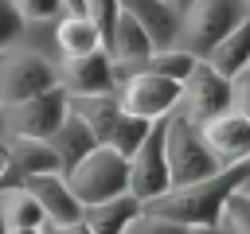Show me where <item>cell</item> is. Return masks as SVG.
<instances>
[{"mask_svg": "<svg viewBox=\"0 0 250 234\" xmlns=\"http://www.w3.org/2000/svg\"><path fill=\"white\" fill-rule=\"evenodd\" d=\"M47 234H94L86 226V218H74V222H62V226H47Z\"/></svg>", "mask_w": 250, "mask_h": 234, "instance_id": "29", "label": "cell"}, {"mask_svg": "<svg viewBox=\"0 0 250 234\" xmlns=\"http://www.w3.org/2000/svg\"><path fill=\"white\" fill-rule=\"evenodd\" d=\"M66 183H70V191L78 195L82 207L102 203V199L121 195V191L129 187V160H125L117 148H109V144H94V148L66 172Z\"/></svg>", "mask_w": 250, "mask_h": 234, "instance_id": "4", "label": "cell"}, {"mask_svg": "<svg viewBox=\"0 0 250 234\" xmlns=\"http://www.w3.org/2000/svg\"><path fill=\"white\" fill-rule=\"evenodd\" d=\"M164 152H168V176H172V187H184V183H195L211 172H219V156L207 148L203 133L195 121H188L180 109L168 113V129H164Z\"/></svg>", "mask_w": 250, "mask_h": 234, "instance_id": "2", "label": "cell"}, {"mask_svg": "<svg viewBox=\"0 0 250 234\" xmlns=\"http://www.w3.org/2000/svg\"><path fill=\"white\" fill-rule=\"evenodd\" d=\"M125 234H188V226H180V222H168V218H160V214L141 211V214L129 222V230H125Z\"/></svg>", "mask_w": 250, "mask_h": 234, "instance_id": "26", "label": "cell"}, {"mask_svg": "<svg viewBox=\"0 0 250 234\" xmlns=\"http://www.w3.org/2000/svg\"><path fill=\"white\" fill-rule=\"evenodd\" d=\"M59 86L70 94V98H90V94H117L121 78H117V62L109 58L105 47L90 51V55H78V58H66L59 66Z\"/></svg>", "mask_w": 250, "mask_h": 234, "instance_id": "10", "label": "cell"}, {"mask_svg": "<svg viewBox=\"0 0 250 234\" xmlns=\"http://www.w3.org/2000/svg\"><path fill=\"white\" fill-rule=\"evenodd\" d=\"M47 144L55 148V156H59V168H62V176H66V172H70V168H74V164H78V160H82V156H86V152H90L98 140H94L90 125H86V121H82L74 109H66L62 125H59V129L47 136Z\"/></svg>", "mask_w": 250, "mask_h": 234, "instance_id": "16", "label": "cell"}, {"mask_svg": "<svg viewBox=\"0 0 250 234\" xmlns=\"http://www.w3.org/2000/svg\"><path fill=\"white\" fill-rule=\"evenodd\" d=\"M4 234H47V226H4Z\"/></svg>", "mask_w": 250, "mask_h": 234, "instance_id": "30", "label": "cell"}, {"mask_svg": "<svg viewBox=\"0 0 250 234\" xmlns=\"http://www.w3.org/2000/svg\"><path fill=\"white\" fill-rule=\"evenodd\" d=\"M4 148H8V168L0 176V191L20 187L23 179L43 176V172H62L55 148L47 140H39V136H4Z\"/></svg>", "mask_w": 250, "mask_h": 234, "instance_id": "11", "label": "cell"}, {"mask_svg": "<svg viewBox=\"0 0 250 234\" xmlns=\"http://www.w3.org/2000/svg\"><path fill=\"white\" fill-rule=\"evenodd\" d=\"M0 222L4 226H47V214L35 203V195L20 183V187L0 191Z\"/></svg>", "mask_w": 250, "mask_h": 234, "instance_id": "20", "label": "cell"}, {"mask_svg": "<svg viewBox=\"0 0 250 234\" xmlns=\"http://www.w3.org/2000/svg\"><path fill=\"white\" fill-rule=\"evenodd\" d=\"M12 4L23 16V23H43V20H59L62 16V0H12Z\"/></svg>", "mask_w": 250, "mask_h": 234, "instance_id": "25", "label": "cell"}, {"mask_svg": "<svg viewBox=\"0 0 250 234\" xmlns=\"http://www.w3.org/2000/svg\"><path fill=\"white\" fill-rule=\"evenodd\" d=\"M0 234H4V222H0Z\"/></svg>", "mask_w": 250, "mask_h": 234, "instance_id": "36", "label": "cell"}, {"mask_svg": "<svg viewBox=\"0 0 250 234\" xmlns=\"http://www.w3.org/2000/svg\"><path fill=\"white\" fill-rule=\"evenodd\" d=\"M188 234H227V230L215 222V226H188Z\"/></svg>", "mask_w": 250, "mask_h": 234, "instance_id": "31", "label": "cell"}, {"mask_svg": "<svg viewBox=\"0 0 250 234\" xmlns=\"http://www.w3.org/2000/svg\"><path fill=\"white\" fill-rule=\"evenodd\" d=\"M4 168H8V148H4V140H0V176H4Z\"/></svg>", "mask_w": 250, "mask_h": 234, "instance_id": "32", "label": "cell"}, {"mask_svg": "<svg viewBox=\"0 0 250 234\" xmlns=\"http://www.w3.org/2000/svg\"><path fill=\"white\" fill-rule=\"evenodd\" d=\"M59 86V66L39 51H4L0 58V105L27 101L43 90Z\"/></svg>", "mask_w": 250, "mask_h": 234, "instance_id": "5", "label": "cell"}, {"mask_svg": "<svg viewBox=\"0 0 250 234\" xmlns=\"http://www.w3.org/2000/svg\"><path fill=\"white\" fill-rule=\"evenodd\" d=\"M230 109H238L242 117H250V66L230 78Z\"/></svg>", "mask_w": 250, "mask_h": 234, "instance_id": "28", "label": "cell"}, {"mask_svg": "<svg viewBox=\"0 0 250 234\" xmlns=\"http://www.w3.org/2000/svg\"><path fill=\"white\" fill-rule=\"evenodd\" d=\"M203 62H211L223 78H234V74H242L246 66H250V16L238 23V27H230L207 55H203Z\"/></svg>", "mask_w": 250, "mask_h": 234, "instance_id": "18", "label": "cell"}, {"mask_svg": "<svg viewBox=\"0 0 250 234\" xmlns=\"http://www.w3.org/2000/svg\"><path fill=\"white\" fill-rule=\"evenodd\" d=\"M246 4H250V0H246Z\"/></svg>", "mask_w": 250, "mask_h": 234, "instance_id": "38", "label": "cell"}, {"mask_svg": "<svg viewBox=\"0 0 250 234\" xmlns=\"http://www.w3.org/2000/svg\"><path fill=\"white\" fill-rule=\"evenodd\" d=\"M23 187H27V191L35 195V203L43 207L47 226H62V222L82 218V203H78V195L70 191V183H66V176H62V172L31 176V179H23Z\"/></svg>", "mask_w": 250, "mask_h": 234, "instance_id": "13", "label": "cell"}, {"mask_svg": "<svg viewBox=\"0 0 250 234\" xmlns=\"http://www.w3.org/2000/svg\"><path fill=\"white\" fill-rule=\"evenodd\" d=\"M164 129L168 117H156L145 133V140L137 144V152L129 156V195H137L141 203H152L156 195H164L172 187L168 176V152H164Z\"/></svg>", "mask_w": 250, "mask_h": 234, "instance_id": "6", "label": "cell"}, {"mask_svg": "<svg viewBox=\"0 0 250 234\" xmlns=\"http://www.w3.org/2000/svg\"><path fill=\"white\" fill-rule=\"evenodd\" d=\"M148 125H152V121L133 117V113H125V109H121V117H117V125H113V133H109V140H105V144H109V148H117V152L129 160V156L137 152V144L145 140Z\"/></svg>", "mask_w": 250, "mask_h": 234, "instance_id": "22", "label": "cell"}, {"mask_svg": "<svg viewBox=\"0 0 250 234\" xmlns=\"http://www.w3.org/2000/svg\"><path fill=\"white\" fill-rule=\"evenodd\" d=\"M0 140H4V105H0Z\"/></svg>", "mask_w": 250, "mask_h": 234, "instance_id": "34", "label": "cell"}, {"mask_svg": "<svg viewBox=\"0 0 250 234\" xmlns=\"http://www.w3.org/2000/svg\"><path fill=\"white\" fill-rule=\"evenodd\" d=\"M188 121L203 125L219 113L230 109V78H223L211 62H195V70L180 82V105H176Z\"/></svg>", "mask_w": 250, "mask_h": 234, "instance_id": "9", "label": "cell"}, {"mask_svg": "<svg viewBox=\"0 0 250 234\" xmlns=\"http://www.w3.org/2000/svg\"><path fill=\"white\" fill-rule=\"evenodd\" d=\"M23 16L16 12V4L12 0H0V51H12L16 43H20V35H23Z\"/></svg>", "mask_w": 250, "mask_h": 234, "instance_id": "24", "label": "cell"}, {"mask_svg": "<svg viewBox=\"0 0 250 234\" xmlns=\"http://www.w3.org/2000/svg\"><path fill=\"white\" fill-rule=\"evenodd\" d=\"M70 109V94L62 86H51L27 101H16L4 109V136H39L47 140Z\"/></svg>", "mask_w": 250, "mask_h": 234, "instance_id": "7", "label": "cell"}, {"mask_svg": "<svg viewBox=\"0 0 250 234\" xmlns=\"http://www.w3.org/2000/svg\"><path fill=\"white\" fill-rule=\"evenodd\" d=\"M117 8L148 31L152 47H172L180 39V8L172 0H117Z\"/></svg>", "mask_w": 250, "mask_h": 234, "instance_id": "14", "label": "cell"}, {"mask_svg": "<svg viewBox=\"0 0 250 234\" xmlns=\"http://www.w3.org/2000/svg\"><path fill=\"white\" fill-rule=\"evenodd\" d=\"M242 187H246V191H250V179H246V183H242Z\"/></svg>", "mask_w": 250, "mask_h": 234, "instance_id": "35", "label": "cell"}, {"mask_svg": "<svg viewBox=\"0 0 250 234\" xmlns=\"http://www.w3.org/2000/svg\"><path fill=\"white\" fill-rule=\"evenodd\" d=\"M117 101H121L125 113L156 121V117H168L180 105V82H172L164 74H152V70H133V74L121 78Z\"/></svg>", "mask_w": 250, "mask_h": 234, "instance_id": "8", "label": "cell"}, {"mask_svg": "<svg viewBox=\"0 0 250 234\" xmlns=\"http://www.w3.org/2000/svg\"><path fill=\"white\" fill-rule=\"evenodd\" d=\"M117 0H86V16L98 23V31H102V47H105V39H109V27H113V20H117Z\"/></svg>", "mask_w": 250, "mask_h": 234, "instance_id": "27", "label": "cell"}, {"mask_svg": "<svg viewBox=\"0 0 250 234\" xmlns=\"http://www.w3.org/2000/svg\"><path fill=\"white\" fill-rule=\"evenodd\" d=\"M219 226H223L227 234H250V191H246V187H238V191L227 199Z\"/></svg>", "mask_w": 250, "mask_h": 234, "instance_id": "23", "label": "cell"}, {"mask_svg": "<svg viewBox=\"0 0 250 234\" xmlns=\"http://www.w3.org/2000/svg\"><path fill=\"white\" fill-rule=\"evenodd\" d=\"M0 58H4V51H0Z\"/></svg>", "mask_w": 250, "mask_h": 234, "instance_id": "37", "label": "cell"}, {"mask_svg": "<svg viewBox=\"0 0 250 234\" xmlns=\"http://www.w3.org/2000/svg\"><path fill=\"white\" fill-rule=\"evenodd\" d=\"M55 43L62 51V58H78L102 47V31L86 12H62L55 20Z\"/></svg>", "mask_w": 250, "mask_h": 234, "instance_id": "17", "label": "cell"}, {"mask_svg": "<svg viewBox=\"0 0 250 234\" xmlns=\"http://www.w3.org/2000/svg\"><path fill=\"white\" fill-rule=\"evenodd\" d=\"M70 109H74V113L90 125V133H94V140H98V144H105V140H109V133H113L117 117H121V101H117V94L70 98Z\"/></svg>", "mask_w": 250, "mask_h": 234, "instance_id": "19", "label": "cell"}, {"mask_svg": "<svg viewBox=\"0 0 250 234\" xmlns=\"http://www.w3.org/2000/svg\"><path fill=\"white\" fill-rule=\"evenodd\" d=\"M250 179V160H238V164H223L219 172L195 179V183H184V187H168L164 195H156L152 203H145L148 214H160L168 222H180V226H215L223 218V207L227 199Z\"/></svg>", "mask_w": 250, "mask_h": 234, "instance_id": "1", "label": "cell"}, {"mask_svg": "<svg viewBox=\"0 0 250 234\" xmlns=\"http://www.w3.org/2000/svg\"><path fill=\"white\" fill-rule=\"evenodd\" d=\"M195 55L188 51V47H180V43H172V47H156V51H148L145 58H141V66L137 70H152V74H164V78H172V82H184L191 70H195ZM133 74V70H129Z\"/></svg>", "mask_w": 250, "mask_h": 234, "instance_id": "21", "label": "cell"}, {"mask_svg": "<svg viewBox=\"0 0 250 234\" xmlns=\"http://www.w3.org/2000/svg\"><path fill=\"white\" fill-rule=\"evenodd\" d=\"M207 148L219 156V164H238L250 160V117H242L238 109H227L211 121L199 125Z\"/></svg>", "mask_w": 250, "mask_h": 234, "instance_id": "12", "label": "cell"}, {"mask_svg": "<svg viewBox=\"0 0 250 234\" xmlns=\"http://www.w3.org/2000/svg\"><path fill=\"white\" fill-rule=\"evenodd\" d=\"M141 211H145V203H141L137 195L121 191V195H109V199H102V203L82 207V218H86V226H90L94 234H125L129 222H133Z\"/></svg>", "mask_w": 250, "mask_h": 234, "instance_id": "15", "label": "cell"}, {"mask_svg": "<svg viewBox=\"0 0 250 234\" xmlns=\"http://www.w3.org/2000/svg\"><path fill=\"white\" fill-rule=\"evenodd\" d=\"M250 16L246 0H191L180 12V47H188L195 58H203L230 27H238Z\"/></svg>", "mask_w": 250, "mask_h": 234, "instance_id": "3", "label": "cell"}, {"mask_svg": "<svg viewBox=\"0 0 250 234\" xmlns=\"http://www.w3.org/2000/svg\"><path fill=\"white\" fill-rule=\"evenodd\" d=\"M172 4H176V8H180V12H184V8H188V4H191V0H172Z\"/></svg>", "mask_w": 250, "mask_h": 234, "instance_id": "33", "label": "cell"}]
</instances>
